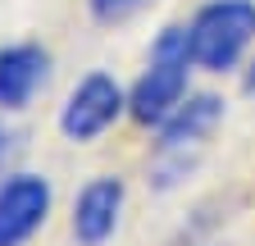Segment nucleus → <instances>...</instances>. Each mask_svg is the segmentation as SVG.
I'll return each instance as SVG.
<instances>
[{
  "label": "nucleus",
  "instance_id": "20e7f679",
  "mask_svg": "<svg viewBox=\"0 0 255 246\" xmlns=\"http://www.w3.org/2000/svg\"><path fill=\"white\" fill-rule=\"evenodd\" d=\"M119 110H123V91L114 87V78L91 73V78H82L73 87L69 105H64V114H59V128L73 141H91V137H101L119 119Z\"/></svg>",
  "mask_w": 255,
  "mask_h": 246
},
{
  "label": "nucleus",
  "instance_id": "7ed1b4c3",
  "mask_svg": "<svg viewBox=\"0 0 255 246\" xmlns=\"http://www.w3.org/2000/svg\"><path fill=\"white\" fill-rule=\"evenodd\" d=\"M50 214V182L37 173H14L0 182V246H23Z\"/></svg>",
  "mask_w": 255,
  "mask_h": 246
},
{
  "label": "nucleus",
  "instance_id": "f257e3e1",
  "mask_svg": "<svg viewBox=\"0 0 255 246\" xmlns=\"http://www.w3.org/2000/svg\"><path fill=\"white\" fill-rule=\"evenodd\" d=\"M187 64L191 59V32L187 27H164L150 50V64L132 91V114L141 123H164L178 105H182V91H187Z\"/></svg>",
  "mask_w": 255,
  "mask_h": 246
},
{
  "label": "nucleus",
  "instance_id": "9d476101",
  "mask_svg": "<svg viewBox=\"0 0 255 246\" xmlns=\"http://www.w3.org/2000/svg\"><path fill=\"white\" fill-rule=\"evenodd\" d=\"M246 91H255V64H251V78H246Z\"/></svg>",
  "mask_w": 255,
  "mask_h": 246
},
{
  "label": "nucleus",
  "instance_id": "39448f33",
  "mask_svg": "<svg viewBox=\"0 0 255 246\" xmlns=\"http://www.w3.org/2000/svg\"><path fill=\"white\" fill-rule=\"evenodd\" d=\"M119 210H123V182L119 178L87 182L73 201V237L82 246H101L119 224Z\"/></svg>",
  "mask_w": 255,
  "mask_h": 246
},
{
  "label": "nucleus",
  "instance_id": "0eeeda50",
  "mask_svg": "<svg viewBox=\"0 0 255 246\" xmlns=\"http://www.w3.org/2000/svg\"><path fill=\"white\" fill-rule=\"evenodd\" d=\"M214 123H219V101H214V96H196V101L178 105V110L164 119V132H159V146H164V150L191 146V141H201V137L214 128Z\"/></svg>",
  "mask_w": 255,
  "mask_h": 246
},
{
  "label": "nucleus",
  "instance_id": "423d86ee",
  "mask_svg": "<svg viewBox=\"0 0 255 246\" xmlns=\"http://www.w3.org/2000/svg\"><path fill=\"white\" fill-rule=\"evenodd\" d=\"M46 50L41 46H5L0 50V110H23L32 91L46 82Z\"/></svg>",
  "mask_w": 255,
  "mask_h": 246
},
{
  "label": "nucleus",
  "instance_id": "f03ea898",
  "mask_svg": "<svg viewBox=\"0 0 255 246\" xmlns=\"http://www.w3.org/2000/svg\"><path fill=\"white\" fill-rule=\"evenodd\" d=\"M187 32H191V59L201 69H233L255 37V5L251 0H214L191 18Z\"/></svg>",
  "mask_w": 255,
  "mask_h": 246
},
{
  "label": "nucleus",
  "instance_id": "1a4fd4ad",
  "mask_svg": "<svg viewBox=\"0 0 255 246\" xmlns=\"http://www.w3.org/2000/svg\"><path fill=\"white\" fill-rule=\"evenodd\" d=\"M5 150H9V137H5V132H0V160H5Z\"/></svg>",
  "mask_w": 255,
  "mask_h": 246
},
{
  "label": "nucleus",
  "instance_id": "6e6552de",
  "mask_svg": "<svg viewBox=\"0 0 255 246\" xmlns=\"http://www.w3.org/2000/svg\"><path fill=\"white\" fill-rule=\"evenodd\" d=\"M91 5V14L101 18V23H119V18H128L132 9H141L146 0H87Z\"/></svg>",
  "mask_w": 255,
  "mask_h": 246
}]
</instances>
